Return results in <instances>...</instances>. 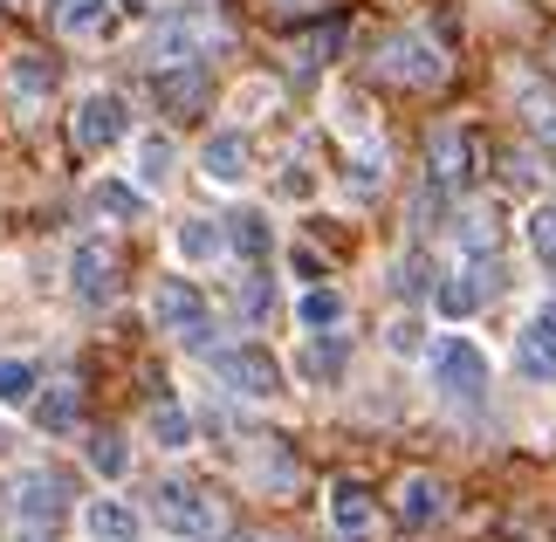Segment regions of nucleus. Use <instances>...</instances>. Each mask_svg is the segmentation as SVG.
Wrapping results in <instances>:
<instances>
[{
  "mask_svg": "<svg viewBox=\"0 0 556 542\" xmlns=\"http://www.w3.org/2000/svg\"><path fill=\"white\" fill-rule=\"evenodd\" d=\"M440 508H446L440 474H399V488H392V515H399V529H405V535H426V529L440 522Z\"/></svg>",
  "mask_w": 556,
  "mask_h": 542,
  "instance_id": "11",
  "label": "nucleus"
},
{
  "mask_svg": "<svg viewBox=\"0 0 556 542\" xmlns=\"http://www.w3.org/2000/svg\"><path fill=\"white\" fill-rule=\"evenodd\" d=\"M330 124H337L344 138H371V103L357 97V90H337V97H330Z\"/></svg>",
  "mask_w": 556,
  "mask_h": 542,
  "instance_id": "34",
  "label": "nucleus"
},
{
  "mask_svg": "<svg viewBox=\"0 0 556 542\" xmlns=\"http://www.w3.org/2000/svg\"><path fill=\"white\" fill-rule=\"evenodd\" d=\"M83 461H90V474L97 481H124L131 474V446H124V432H90V446H83Z\"/></svg>",
  "mask_w": 556,
  "mask_h": 542,
  "instance_id": "26",
  "label": "nucleus"
},
{
  "mask_svg": "<svg viewBox=\"0 0 556 542\" xmlns=\"http://www.w3.org/2000/svg\"><path fill=\"white\" fill-rule=\"evenodd\" d=\"M220 234H227V248L241 254V262H262V254L275 248V227H268V213H233V220H220Z\"/></svg>",
  "mask_w": 556,
  "mask_h": 542,
  "instance_id": "25",
  "label": "nucleus"
},
{
  "mask_svg": "<svg viewBox=\"0 0 556 542\" xmlns=\"http://www.w3.org/2000/svg\"><path fill=\"white\" fill-rule=\"evenodd\" d=\"M357 179H351V192H357V200H378V192H384V151L378 144H365V151H357Z\"/></svg>",
  "mask_w": 556,
  "mask_h": 542,
  "instance_id": "37",
  "label": "nucleus"
},
{
  "mask_svg": "<svg viewBox=\"0 0 556 542\" xmlns=\"http://www.w3.org/2000/svg\"><path fill=\"white\" fill-rule=\"evenodd\" d=\"M495 281H502L495 262H475V254H467L454 275H440V281H433V310H440V323H467L488 295H495Z\"/></svg>",
  "mask_w": 556,
  "mask_h": 542,
  "instance_id": "7",
  "label": "nucleus"
},
{
  "mask_svg": "<svg viewBox=\"0 0 556 542\" xmlns=\"http://www.w3.org/2000/svg\"><path fill=\"white\" fill-rule=\"evenodd\" d=\"M83 535L90 542H138V508L117 502V494H97V502L83 508Z\"/></svg>",
  "mask_w": 556,
  "mask_h": 542,
  "instance_id": "22",
  "label": "nucleus"
},
{
  "mask_svg": "<svg viewBox=\"0 0 556 542\" xmlns=\"http://www.w3.org/2000/svg\"><path fill=\"white\" fill-rule=\"evenodd\" d=\"M282 192H289V200H309V192H316V179H309L303 165H289V172H282Z\"/></svg>",
  "mask_w": 556,
  "mask_h": 542,
  "instance_id": "40",
  "label": "nucleus"
},
{
  "mask_svg": "<svg viewBox=\"0 0 556 542\" xmlns=\"http://www.w3.org/2000/svg\"><path fill=\"white\" fill-rule=\"evenodd\" d=\"M262 542H289V535H262Z\"/></svg>",
  "mask_w": 556,
  "mask_h": 542,
  "instance_id": "42",
  "label": "nucleus"
},
{
  "mask_svg": "<svg viewBox=\"0 0 556 542\" xmlns=\"http://www.w3.org/2000/svg\"><path fill=\"white\" fill-rule=\"evenodd\" d=\"M516 378L529 385H556V302H543L516 337Z\"/></svg>",
  "mask_w": 556,
  "mask_h": 542,
  "instance_id": "10",
  "label": "nucleus"
},
{
  "mask_svg": "<svg viewBox=\"0 0 556 542\" xmlns=\"http://www.w3.org/2000/svg\"><path fill=\"white\" fill-rule=\"evenodd\" d=\"M337 28H316V35H303V41H289V70L295 76H309V70H324V55H337Z\"/></svg>",
  "mask_w": 556,
  "mask_h": 542,
  "instance_id": "33",
  "label": "nucleus"
},
{
  "mask_svg": "<svg viewBox=\"0 0 556 542\" xmlns=\"http://www.w3.org/2000/svg\"><path fill=\"white\" fill-rule=\"evenodd\" d=\"M173 254L186 268H206V262H220L227 254V234H220V220H206V213H186V220L173 227Z\"/></svg>",
  "mask_w": 556,
  "mask_h": 542,
  "instance_id": "19",
  "label": "nucleus"
},
{
  "mask_svg": "<svg viewBox=\"0 0 556 542\" xmlns=\"http://www.w3.org/2000/svg\"><path fill=\"white\" fill-rule=\"evenodd\" d=\"M0 535H8V522H0Z\"/></svg>",
  "mask_w": 556,
  "mask_h": 542,
  "instance_id": "44",
  "label": "nucleus"
},
{
  "mask_svg": "<svg viewBox=\"0 0 556 542\" xmlns=\"http://www.w3.org/2000/svg\"><path fill=\"white\" fill-rule=\"evenodd\" d=\"M433 385L454 405H481V392H488V351L475 337H440L433 343Z\"/></svg>",
  "mask_w": 556,
  "mask_h": 542,
  "instance_id": "5",
  "label": "nucleus"
},
{
  "mask_svg": "<svg viewBox=\"0 0 556 542\" xmlns=\"http://www.w3.org/2000/svg\"><path fill=\"white\" fill-rule=\"evenodd\" d=\"M152 323H159V330L165 337H179L186 343V351H213V337H220V330H213V316H206V289H200V281H186V275H173V281H159V289H152Z\"/></svg>",
  "mask_w": 556,
  "mask_h": 542,
  "instance_id": "2",
  "label": "nucleus"
},
{
  "mask_svg": "<svg viewBox=\"0 0 556 542\" xmlns=\"http://www.w3.org/2000/svg\"><path fill=\"white\" fill-rule=\"evenodd\" d=\"M14 502H21V522H35V529L62 522V481H55V474H21Z\"/></svg>",
  "mask_w": 556,
  "mask_h": 542,
  "instance_id": "23",
  "label": "nucleus"
},
{
  "mask_svg": "<svg viewBox=\"0 0 556 542\" xmlns=\"http://www.w3.org/2000/svg\"><path fill=\"white\" fill-rule=\"evenodd\" d=\"M262 316H268V281L248 275V323H262Z\"/></svg>",
  "mask_w": 556,
  "mask_h": 542,
  "instance_id": "39",
  "label": "nucleus"
},
{
  "mask_svg": "<svg viewBox=\"0 0 556 542\" xmlns=\"http://www.w3.org/2000/svg\"><path fill=\"white\" fill-rule=\"evenodd\" d=\"M481 165V144L475 131H460V124H440L433 138H426V172H433V186H467Z\"/></svg>",
  "mask_w": 556,
  "mask_h": 542,
  "instance_id": "9",
  "label": "nucleus"
},
{
  "mask_svg": "<svg viewBox=\"0 0 556 542\" xmlns=\"http://www.w3.org/2000/svg\"><path fill=\"white\" fill-rule=\"evenodd\" d=\"M289 275H303V281H324L330 275V262L316 248H289Z\"/></svg>",
  "mask_w": 556,
  "mask_h": 542,
  "instance_id": "38",
  "label": "nucleus"
},
{
  "mask_svg": "<svg viewBox=\"0 0 556 542\" xmlns=\"http://www.w3.org/2000/svg\"><path fill=\"white\" fill-rule=\"evenodd\" d=\"M433 281H440V268H433V254H426V248H405V254H399V268H392V295L419 302V295H433Z\"/></svg>",
  "mask_w": 556,
  "mask_h": 542,
  "instance_id": "27",
  "label": "nucleus"
},
{
  "mask_svg": "<svg viewBox=\"0 0 556 542\" xmlns=\"http://www.w3.org/2000/svg\"><path fill=\"white\" fill-rule=\"evenodd\" d=\"M206 55V28L192 14H165L159 28H152V70H173V62H200Z\"/></svg>",
  "mask_w": 556,
  "mask_h": 542,
  "instance_id": "13",
  "label": "nucleus"
},
{
  "mask_svg": "<svg viewBox=\"0 0 556 542\" xmlns=\"http://www.w3.org/2000/svg\"><path fill=\"white\" fill-rule=\"evenodd\" d=\"M384 351H392V357H419L426 351V323L419 316H392V323H384Z\"/></svg>",
  "mask_w": 556,
  "mask_h": 542,
  "instance_id": "36",
  "label": "nucleus"
},
{
  "mask_svg": "<svg viewBox=\"0 0 556 542\" xmlns=\"http://www.w3.org/2000/svg\"><path fill=\"white\" fill-rule=\"evenodd\" d=\"M529 254H536V262L556 275V206H536V213H529Z\"/></svg>",
  "mask_w": 556,
  "mask_h": 542,
  "instance_id": "35",
  "label": "nucleus"
},
{
  "mask_svg": "<svg viewBox=\"0 0 556 542\" xmlns=\"http://www.w3.org/2000/svg\"><path fill=\"white\" fill-rule=\"evenodd\" d=\"M516 103L529 111V131H536L543 144H556V90L549 83H516Z\"/></svg>",
  "mask_w": 556,
  "mask_h": 542,
  "instance_id": "31",
  "label": "nucleus"
},
{
  "mask_svg": "<svg viewBox=\"0 0 556 542\" xmlns=\"http://www.w3.org/2000/svg\"><path fill=\"white\" fill-rule=\"evenodd\" d=\"M206 364H213V378H220L233 399H254V405H275V399H282V385H289L282 364H275L262 343H213Z\"/></svg>",
  "mask_w": 556,
  "mask_h": 542,
  "instance_id": "1",
  "label": "nucleus"
},
{
  "mask_svg": "<svg viewBox=\"0 0 556 542\" xmlns=\"http://www.w3.org/2000/svg\"><path fill=\"white\" fill-rule=\"evenodd\" d=\"M70 138H76V151H111V144H124V138H131V103H124L117 90H90V97H76Z\"/></svg>",
  "mask_w": 556,
  "mask_h": 542,
  "instance_id": "6",
  "label": "nucleus"
},
{
  "mask_svg": "<svg viewBox=\"0 0 556 542\" xmlns=\"http://www.w3.org/2000/svg\"><path fill=\"white\" fill-rule=\"evenodd\" d=\"M152 522L173 535V542H213L220 535V502L186 481H159L152 488Z\"/></svg>",
  "mask_w": 556,
  "mask_h": 542,
  "instance_id": "3",
  "label": "nucleus"
},
{
  "mask_svg": "<svg viewBox=\"0 0 556 542\" xmlns=\"http://www.w3.org/2000/svg\"><path fill=\"white\" fill-rule=\"evenodd\" d=\"M55 28L70 35V41H103V35H117V0H55Z\"/></svg>",
  "mask_w": 556,
  "mask_h": 542,
  "instance_id": "16",
  "label": "nucleus"
},
{
  "mask_svg": "<svg viewBox=\"0 0 556 542\" xmlns=\"http://www.w3.org/2000/svg\"><path fill=\"white\" fill-rule=\"evenodd\" d=\"M295 323L316 337V330H344L351 323V302H344V289H330V281H309L303 295H295Z\"/></svg>",
  "mask_w": 556,
  "mask_h": 542,
  "instance_id": "20",
  "label": "nucleus"
},
{
  "mask_svg": "<svg viewBox=\"0 0 556 542\" xmlns=\"http://www.w3.org/2000/svg\"><path fill=\"white\" fill-rule=\"evenodd\" d=\"M378 70L392 76V83L433 90V83H446V55H440L426 35H384V41H378Z\"/></svg>",
  "mask_w": 556,
  "mask_h": 542,
  "instance_id": "8",
  "label": "nucleus"
},
{
  "mask_svg": "<svg viewBox=\"0 0 556 542\" xmlns=\"http://www.w3.org/2000/svg\"><path fill=\"white\" fill-rule=\"evenodd\" d=\"M35 392H41V371L28 357H0V405L8 412H21V405H35Z\"/></svg>",
  "mask_w": 556,
  "mask_h": 542,
  "instance_id": "30",
  "label": "nucleus"
},
{
  "mask_svg": "<svg viewBox=\"0 0 556 542\" xmlns=\"http://www.w3.org/2000/svg\"><path fill=\"white\" fill-rule=\"evenodd\" d=\"M330 529L344 535V542H371L378 508H371V488L365 481H337L330 488Z\"/></svg>",
  "mask_w": 556,
  "mask_h": 542,
  "instance_id": "14",
  "label": "nucleus"
},
{
  "mask_svg": "<svg viewBox=\"0 0 556 542\" xmlns=\"http://www.w3.org/2000/svg\"><path fill=\"white\" fill-rule=\"evenodd\" d=\"M76 385H41L35 392V426L41 432H76Z\"/></svg>",
  "mask_w": 556,
  "mask_h": 542,
  "instance_id": "28",
  "label": "nucleus"
},
{
  "mask_svg": "<svg viewBox=\"0 0 556 542\" xmlns=\"http://www.w3.org/2000/svg\"><path fill=\"white\" fill-rule=\"evenodd\" d=\"M144 432H152V446H165V453H186V446H192V412H186V405H152V419H144Z\"/></svg>",
  "mask_w": 556,
  "mask_h": 542,
  "instance_id": "29",
  "label": "nucleus"
},
{
  "mask_svg": "<svg viewBox=\"0 0 556 542\" xmlns=\"http://www.w3.org/2000/svg\"><path fill=\"white\" fill-rule=\"evenodd\" d=\"M159 97H165V111H206L213 83L200 62H173V70H159Z\"/></svg>",
  "mask_w": 556,
  "mask_h": 542,
  "instance_id": "24",
  "label": "nucleus"
},
{
  "mask_svg": "<svg viewBox=\"0 0 556 542\" xmlns=\"http://www.w3.org/2000/svg\"><path fill=\"white\" fill-rule=\"evenodd\" d=\"M8 446H14V440H8V432H0V453H8Z\"/></svg>",
  "mask_w": 556,
  "mask_h": 542,
  "instance_id": "41",
  "label": "nucleus"
},
{
  "mask_svg": "<svg viewBox=\"0 0 556 542\" xmlns=\"http://www.w3.org/2000/svg\"><path fill=\"white\" fill-rule=\"evenodd\" d=\"M200 172H206L213 186L241 192V186H248V172H254V151H248V138H241V131H213V138L200 144Z\"/></svg>",
  "mask_w": 556,
  "mask_h": 542,
  "instance_id": "12",
  "label": "nucleus"
},
{
  "mask_svg": "<svg viewBox=\"0 0 556 542\" xmlns=\"http://www.w3.org/2000/svg\"><path fill=\"white\" fill-rule=\"evenodd\" d=\"M117 289H124V248L111 241V234L76 241V254H70V295L83 302V310H103V302H117Z\"/></svg>",
  "mask_w": 556,
  "mask_h": 542,
  "instance_id": "4",
  "label": "nucleus"
},
{
  "mask_svg": "<svg viewBox=\"0 0 556 542\" xmlns=\"http://www.w3.org/2000/svg\"><path fill=\"white\" fill-rule=\"evenodd\" d=\"M454 234H460V248L475 254V262H495V213H488V206L460 213V220H454Z\"/></svg>",
  "mask_w": 556,
  "mask_h": 542,
  "instance_id": "32",
  "label": "nucleus"
},
{
  "mask_svg": "<svg viewBox=\"0 0 556 542\" xmlns=\"http://www.w3.org/2000/svg\"><path fill=\"white\" fill-rule=\"evenodd\" d=\"M90 213H97V220L131 227V220H144V213H152V192L131 186V179H97V186H90Z\"/></svg>",
  "mask_w": 556,
  "mask_h": 542,
  "instance_id": "18",
  "label": "nucleus"
},
{
  "mask_svg": "<svg viewBox=\"0 0 556 542\" xmlns=\"http://www.w3.org/2000/svg\"><path fill=\"white\" fill-rule=\"evenodd\" d=\"M55 83H62V70H55L41 49H14V55H8V90H14L21 103H49Z\"/></svg>",
  "mask_w": 556,
  "mask_h": 542,
  "instance_id": "17",
  "label": "nucleus"
},
{
  "mask_svg": "<svg viewBox=\"0 0 556 542\" xmlns=\"http://www.w3.org/2000/svg\"><path fill=\"white\" fill-rule=\"evenodd\" d=\"M131 165H138V186L144 192H165V186H173V172H179V144L165 138V131H144L131 144Z\"/></svg>",
  "mask_w": 556,
  "mask_h": 542,
  "instance_id": "21",
  "label": "nucleus"
},
{
  "mask_svg": "<svg viewBox=\"0 0 556 542\" xmlns=\"http://www.w3.org/2000/svg\"><path fill=\"white\" fill-rule=\"evenodd\" d=\"M344 371H351V337H337V330H316L295 351V378H309V385H337Z\"/></svg>",
  "mask_w": 556,
  "mask_h": 542,
  "instance_id": "15",
  "label": "nucleus"
},
{
  "mask_svg": "<svg viewBox=\"0 0 556 542\" xmlns=\"http://www.w3.org/2000/svg\"><path fill=\"white\" fill-rule=\"evenodd\" d=\"M241 542H262V535H241Z\"/></svg>",
  "mask_w": 556,
  "mask_h": 542,
  "instance_id": "43",
  "label": "nucleus"
}]
</instances>
